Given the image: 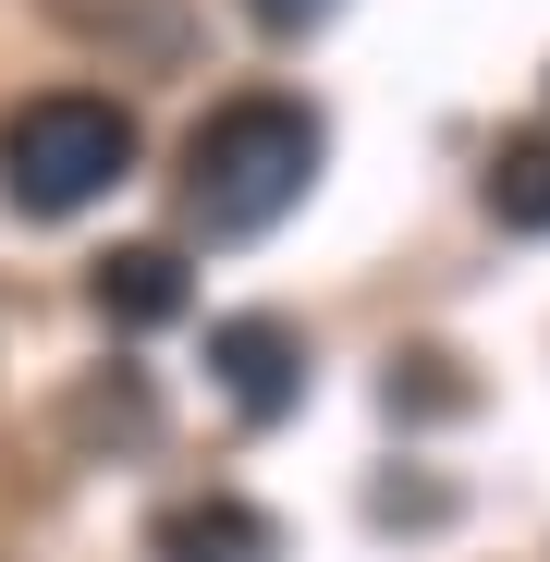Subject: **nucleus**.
Instances as JSON below:
<instances>
[{
    "mask_svg": "<svg viewBox=\"0 0 550 562\" xmlns=\"http://www.w3.org/2000/svg\"><path fill=\"white\" fill-rule=\"evenodd\" d=\"M245 13H257L269 37H306V25H330V13H343V0H245Z\"/></svg>",
    "mask_w": 550,
    "mask_h": 562,
    "instance_id": "nucleus-7",
    "label": "nucleus"
},
{
    "mask_svg": "<svg viewBox=\"0 0 550 562\" xmlns=\"http://www.w3.org/2000/svg\"><path fill=\"white\" fill-rule=\"evenodd\" d=\"M490 221L550 233V147H502V159H490Z\"/></svg>",
    "mask_w": 550,
    "mask_h": 562,
    "instance_id": "nucleus-6",
    "label": "nucleus"
},
{
    "mask_svg": "<svg viewBox=\"0 0 550 562\" xmlns=\"http://www.w3.org/2000/svg\"><path fill=\"white\" fill-rule=\"evenodd\" d=\"M318 111H294V99H233V111H209L197 135H183V221H197L209 245H245V233H269L306 183H318Z\"/></svg>",
    "mask_w": 550,
    "mask_h": 562,
    "instance_id": "nucleus-1",
    "label": "nucleus"
},
{
    "mask_svg": "<svg viewBox=\"0 0 550 562\" xmlns=\"http://www.w3.org/2000/svg\"><path fill=\"white\" fill-rule=\"evenodd\" d=\"M123 171H135V111H123V99L61 86V99H25L13 123H0V196H13L25 221H74V209H99Z\"/></svg>",
    "mask_w": 550,
    "mask_h": 562,
    "instance_id": "nucleus-2",
    "label": "nucleus"
},
{
    "mask_svg": "<svg viewBox=\"0 0 550 562\" xmlns=\"http://www.w3.org/2000/svg\"><path fill=\"white\" fill-rule=\"evenodd\" d=\"M209 380H221L233 416L269 428V416H294V404H306V342H294L282 318H221V330H209Z\"/></svg>",
    "mask_w": 550,
    "mask_h": 562,
    "instance_id": "nucleus-3",
    "label": "nucleus"
},
{
    "mask_svg": "<svg viewBox=\"0 0 550 562\" xmlns=\"http://www.w3.org/2000/svg\"><path fill=\"white\" fill-rule=\"evenodd\" d=\"M159 562H282V526L257 502H233V490H209V502L159 514Z\"/></svg>",
    "mask_w": 550,
    "mask_h": 562,
    "instance_id": "nucleus-4",
    "label": "nucleus"
},
{
    "mask_svg": "<svg viewBox=\"0 0 550 562\" xmlns=\"http://www.w3.org/2000/svg\"><path fill=\"white\" fill-rule=\"evenodd\" d=\"M99 318H111V330H159V318H183V257H171V245H123V257H99Z\"/></svg>",
    "mask_w": 550,
    "mask_h": 562,
    "instance_id": "nucleus-5",
    "label": "nucleus"
}]
</instances>
